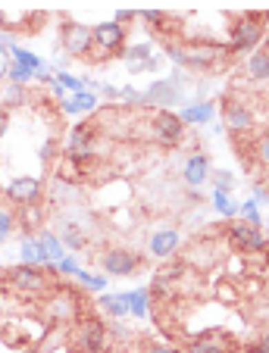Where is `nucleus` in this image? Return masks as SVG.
Here are the masks:
<instances>
[{
    "label": "nucleus",
    "instance_id": "1",
    "mask_svg": "<svg viewBox=\"0 0 269 353\" xmlns=\"http://www.w3.org/2000/svg\"><path fill=\"white\" fill-rule=\"evenodd\" d=\"M69 341H72L75 353H107L110 350V328L101 316L81 313L69 328Z\"/></svg>",
    "mask_w": 269,
    "mask_h": 353
},
{
    "label": "nucleus",
    "instance_id": "2",
    "mask_svg": "<svg viewBox=\"0 0 269 353\" xmlns=\"http://www.w3.org/2000/svg\"><path fill=\"white\" fill-rule=\"evenodd\" d=\"M266 22H269L266 13L238 16L235 26H232V32H229V44H226V50H229V54H254V47L260 44L263 34H266Z\"/></svg>",
    "mask_w": 269,
    "mask_h": 353
},
{
    "label": "nucleus",
    "instance_id": "3",
    "mask_svg": "<svg viewBox=\"0 0 269 353\" xmlns=\"http://www.w3.org/2000/svg\"><path fill=\"white\" fill-rule=\"evenodd\" d=\"M3 279H7V285L13 288L16 294H22V297H41V294H50V288H54V281H50V275L44 272V269L26 266V263L7 269Z\"/></svg>",
    "mask_w": 269,
    "mask_h": 353
},
{
    "label": "nucleus",
    "instance_id": "4",
    "mask_svg": "<svg viewBox=\"0 0 269 353\" xmlns=\"http://www.w3.org/2000/svg\"><path fill=\"white\" fill-rule=\"evenodd\" d=\"M81 307H85V300H81L79 291L66 285H54L48 294V313L54 322H69L72 325L75 319L81 316Z\"/></svg>",
    "mask_w": 269,
    "mask_h": 353
},
{
    "label": "nucleus",
    "instance_id": "5",
    "mask_svg": "<svg viewBox=\"0 0 269 353\" xmlns=\"http://www.w3.org/2000/svg\"><path fill=\"white\" fill-rule=\"evenodd\" d=\"M97 263H101V269L107 275H113V279H128V275H134L141 269V254H134L128 247H110V250H103V254L97 256Z\"/></svg>",
    "mask_w": 269,
    "mask_h": 353
},
{
    "label": "nucleus",
    "instance_id": "6",
    "mask_svg": "<svg viewBox=\"0 0 269 353\" xmlns=\"http://www.w3.org/2000/svg\"><path fill=\"white\" fill-rule=\"evenodd\" d=\"M150 138L163 147H175L185 141V122L169 110H157L150 119Z\"/></svg>",
    "mask_w": 269,
    "mask_h": 353
},
{
    "label": "nucleus",
    "instance_id": "7",
    "mask_svg": "<svg viewBox=\"0 0 269 353\" xmlns=\"http://www.w3.org/2000/svg\"><path fill=\"white\" fill-rule=\"evenodd\" d=\"M60 41H63V50H66L72 60L91 57V50H94V34H91V28L81 26V22H72V19H66V26H63V32H60Z\"/></svg>",
    "mask_w": 269,
    "mask_h": 353
},
{
    "label": "nucleus",
    "instance_id": "8",
    "mask_svg": "<svg viewBox=\"0 0 269 353\" xmlns=\"http://www.w3.org/2000/svg\"><path fill=\"white\" fill-rule=\"evenodd\" d=\"M229 50L226 44H213V41H195V44H185V66L188 69H213L219 60H226Z\"/></svg>",
    "mask_w": 269,
    "mask_h": 353
},
{
    "label": "nucleus",
    "instance_id": "9",
    "mask_svg": "<svg viewBox=\"0 0 269 353\" xmlns=\"http://www.w3.org/2000/svg\"><path fill=\"white\" fill-rule=\"evenodd\" d=\"M91 157H94V125H91V122H79V125L69 132L66 160H72V163H88Z\"/></svg>",
    "mask_w": 269,
    "mask_h": 353
},
{
    "label": "nucleus",
    "instance_id": "10",
    "mask_svg": "<svg viewBox=\"0 0 269 353\" xmlns=\"http://www.w3.org/2000/svg\"><path fill=\"white\" fill-rule=\"evenodd\" d=\"M229 241L241 254H266V247H269L266 234H263L260 228L248 225V222H235V225L229 228Z\"/></svg>",
    "mask_w": 269,
    "mask_h": 353
},
{
    "label": "nucleus",
    "instance_id": "11",
    "mask_svg": "<svg viewBox=\"0 0 269 353\" xmlns=\"http://www.w3.org/2000/svg\"><path fill=\"white\" fill-rule=\"evenodd\" d=\"M3 194H7V200L19 203V207H28V203H38L41 200L44 185H41V179H34V175H19V179L10 181Z\"/></svg>",
    "mask_w": 269,
    "mask_h": 353
},
{
    "label": "nucleus",
    "instance_id": "12",
    "mask_svg": "<svg viewBox=\"0 0 269 353\" xmlns=\"http://www.w3.org/2000/svg\"><path fill=\"white\" fill-rule=\"evenodd\" d=\"M94 34V47L101 54H119L122 44H126V28L116 26V22H101V26L91 28Z\"/></svg>",
    "mask_w": 269,
    "mask_h": 353
},
{
    "label": "nucleus",
    "instance_id": "13",
    "mask_svg": "<svg viewBox=\"0 0 269 353\" xmlns=\"http://www.w3.org/2000/svg\"><path fill=\"white\" fill-rule=\"evenodd\" d=\"M229 350H232V338L226 332H219V328L197 334L188 344V353H229Z\"/></svg>",
    "mask_w": 269,
    "mask_h": 353
},
{
    "label": "nucleus",
    "instance_id": "14",
    "mask_svg": "<svg viewBox=\"0 0 269 353\" xmlns=\"http://www.w3.org/2000/svg\"><path fill=\"white\" fill-rule=\"evenodd\" d=\"M179 244H182V234L175 232V228H160V232L150 234L148 254L157 256V260H169V256L179 250Z\"/></svg>",
    "mask_w": 269,
    "mask_h": 353
},
{
    "label": "nucleus",
    "instance_id": "15",
    "mask_svg": "<svg viewBox=\"0 0 269 353\" xmlns=\"http://www.w3.org/2000/svg\"><path fill=\"white\" fill-rule=\"evenodd\" d=\"M222 119H226V125H229L235 134H244V132L254 128V116H250V110L241 107L238 100H226V103H222Z\"/></svg>",
    "mask_w": 269,
    "mask_h": 353
},
{
    "label": "nucleus",
    "instance_id": "16",
    "mask_svg": "<svg viewBox=\"0 0 269 353\" xmlns=\"http://www.w3.org/2000/svg\"><path fill=\"white\" fill-rule=\"evenodd\" d=\"M210 157L207 154H191L188 160H185V169H182V175H185V181H188L191 188H201L203 181H210Z\"/></svg>",
    "mask_w": 269,
    "mask_h": 353
},
{
    "label": "nucleus",
    "instance_id": "17",
    "mask_svg": "<svg viewBox=\"0 0 269 353\" xmlns=\"http://www.w3.org/2000/svg\"><path fill=\"white\" fill-rule=\"evenodd\" d=\"M122 60H126V69L132 75H138V72H150V60H154V47L150 44H132L122 54Z\"/></svg>",
    "mask_w": 269,
    "mask_h": 353
},
{
    "label": "nucleus",
    "instance_id": "18",
    "mask_svg": "<svg viewBox=\"0 0 269 353\" xmlns=\"http://www.w3.org/2000/svg\"><path fill=\"white\" fill-rule=\"evenodd\" d=\"M244 72L250 81H269V47L254 50V54L244 60Z\"/></svg>",
    "mask_w": 269,
    "mask_h": 353
},
{
    "label": "nucleus",
    "instance_id": "19",
    "mask_svg": "<svg viewBox=\"0 0 269 353\" xmlns=\"http://www.w3.org/2000/svg\"><path fill=\"white\" fill-rule=\"evenodd\" d=\"M13 219L19 222L26 232H41V225H44V207H41V203H28V207H19V213H16Z\"/></svg>",
    "mask_w": 269,
    "mask_h": 353
},
{
    "label": "nucleus",
    "instance_id": "20",
    "mask_svg": "<svg viewBox=\"0 0 269 353\" xmlns=\"http://www.w3.org/2000/svg\"><path fill=\"white\" fill-rule=\"evenodd\" d=\"M97 307H101L107 316H113V319H126V316H128V300H126V294H103Z\"/></svg>",
    "mask_w": 269,
    "mask_h": 353
},
{
    "label": "nucleus",
    "instance_id": "21",
    "mask_svg": "<svg viewBox=\"0 0 269 353\" xmlns=\"http://www.w3.org/2000/svg\"><path fill=\"white\" fill-rule=\"evenodd\" d=\"M38 250H41V260H54V263L63 260V244H60V238H54L50 232L38 234Z\"/></svg>",
    "mask_w": 269,
    "mask_h": 353
},
{
    "label": "nucleus",
    "instance_id": "22",
    "mask_svg": "<svg viewBox=\"0 0 269 353\" xmlns=\"http://www.w3.org/2000/svg\"><path fill=\"white\" fill-rule=\"evenodd\" d=\"M94 107H97V97L88 91L72 94L69 100H63V113H91Z\"/></svg>",
    "mask_w": 269,
    "mask_h": 353
},
{
    "label": "nucleus",
    "instance_id": "23",
    "mask_svg": "<svg viewBox=\"0 0 269 353\" xmlns=\"http://www.w3.org/2000/svg\"><path fill=\"white\" fill-rule=\"evenodd\" d=\"M126 300H128V313L134 316V319H148V313H150V291L144 288V291H132V294H126Z\"/></svg>",
    "mask_w": 269,
    "mask_h": 353
},
{
    "label": "nucleus",
    "instance_id": "24",
    "mask_svg": "<svg viewBox=\"0 0 269 353\" xmlns=\"http://www.w3.org/2000/svg\"><path fill=\"white\" fill-rule=\"evenodd\" d=\"M210 116H213V103H195V107H185L182 113H179V119L182 122H207Z\"/></svg>",
    "mask_w": 269,
    "mask_h": 353
},
{
    "label": "nucleus",
    "instance_id": "25",
    "mask_svg": "<svg viewBox=\"0 0 269 353\" xmlns=\"http://www.w3.org/2000/svg\"><path fill=\"white\" fill-rule=\"evenodd\" d=\"M60 244L72 247V250H81V247H88V238H85V232H81L79 225H63V238H60Z\"/></svg>",
    "mask_w": 269,
    "mask_h": 353
},
{
    "label": "nucleus",
    "instance_id": "26",
    "mask_svg": "<svg viewBox=\"0 0 269 353\" xmlns=\"http://www.w3.org/2000/svg\"><path fill=\"white\" fill-rule=\"evenodd\" d=\"M22 260H26V266H38V263H44L41 260V250H38V241H32V238H22Z\"/></svg>",
    "mask_w": 269,
    "mask_h": 353
},
{
    "label": "nucleus",
    "instance_id": "27",
    "mask_svg": "<svg viewBox=\"0 0 269 353\" xmlns=\"http://www.w3.org/2000/svg\"><path fill=\"white\" fill-rule=\"evenodd\" d=\"M213 203H216V210H219L222 216H235V200L229 197V194H222V191H213Z\"/></svg>",
    "mask_w": 269,
    "mask_h": 353
},
{
    "label": "nucleus",
    "instance_id": "28",
    "mask_svg": "<svg viewBox=\"0 0 269 353\" xmlns=\"http://www.w3.org/2000/svg\"><path fill=\"white\" fill-rule=\"evenodd\" d=\"M254 154H257V163L269 169V132L257 138V144H254ZM254 154H250V157H254Z\"/></svg>",
    "mask_w": 269,
    "mask_h": 353
},
{
    "label": "nucleus",
    "instance_id": "29",
    "mask_svg": "<svg viewBox=\"0 0 269 353\" xmlns=\"http://www.w3.org/2000/svg\"><path fill=\"white\" fill-rule=\"evenodd\" d=\"M210 179L216 181V191H222V194H229L232 185H235V181H232V175L226 172V169H216V172H210Z\"/></svg>",
    "mask_w": 269,
    "mask_h": 353
},
{
    "label": "nucleus",
    "instance_id": "30",
    "mask_svg": "<svg viewBox=\"0 0 269 353\" xmlns=\"http://www.w3.org/2000/svg\"><path fill=\"white\" fill-rule=\"evenodd\" d=\"M34 75H38V72H32V69H22V66H16V63H13V69H10V79H13V85H26V81H32L34 79Z\"/></svg>",
    "mask_w": 269,
    "mask_h": 353
},
{
    "label": "nucleus",
    "instance_id": "31",
    "mask_svg": "<svg viewBox=\"0 0 269 353\" xmlns=\"http://www.w3.org/2000/svg\"><path fill=\"white\" fill-rule=\"evenodd\" d=\"M241 213H244V222H248V225H260V210H257V200H248V203H244L241 207Z\"/></svg>",
    "mask_w": 269,
    "mask_h": 353
},
{
    "label": "nucleus",
    "instance_id": "32",
    "mask_svg": "<svg viewBox=\"0 0 269 353\" xmlns=\"http://www.w3.org/2000/svg\"><path fill=\"white\" fill-rule=\"evenodd\" d=\"M13 225H16L13 213H7V210H0V241H7V238H10V232H13Z\"/></svg>",
    "mask_w": 269,
    "mask_h": 353
},
{
    "label": "nucleus",
    "instance_id": "33",
    "mask_svg": "<svg viewBox=\"0 0 269 353\" xmlns=\"http://www.w3.org/2000/svg\"><path fill=\"white\" fill-rule=\"evenodd\" d=\"M10 69H13V54L0 44V79H10Z\"/></svg>",
    "mask_w": 269,
    "mask_h": 353
},
{
    "label": "nucleus",
    "instance_id": "34",
    "mask_svg": "<svg viewBox=\"0 0 269 353\" xmlns=\"http://www.w3.org/2000/svg\"><path fill=\"white\" fill-rule=\"evenodd\" d=\"M22 100H26V94H22V88H19V85L7 88V94H3V103H7V107H19Z\"/></svg>",
    "mask_w": 269,
    "mask_h": 353
},
{
    "label": "nucleus",
    "instance_id": "35",
    "mask_svg": "<svg viewBox=\"0 0 269 353\" xmlns=\"http://www.w3.org/2000/svg\"><path fill=\"white\" fill-rule=\"evenodd\" d=\"M141 353H182L179 347H169V344H160V341H148L141 347Z\"/></svg>",
    "mask_w": 269,
    "mask_h": 353
},
{
    "label": "nucleus",
    "instance_id": "36",
    "mask_svg": "<svg viewBox=\"0 0 269 353\" xmlns=\"http://www.w3.org/2000/svg\"><path fill=\"white\" fill-rule=\"evenodd\" d=\"M38 157H41V160H44V163H50V160H54V157H57V141H54V138H50V141H44V144H41V150H38Z\"/></svg>",
    "mask_w": 269,
    "mask_h": 353
},
{
    "label": "nucleus",
    "instance_id": "37",
    "mask_svg": "<svg viewBox=\"0 0 269 353\" xmlns=\"http://www.w3.org/2000/svg\"><path fill=\"white\" fill-rule=\"evenodd\" d=\"M119 97H122V100H128V103H134V107H144V94L132 91V88H122Z\"/></svg>",
    "mask_w": 269,
    "mask_h": 353
},
{
    "label": "nucleus",
    "instance_id": "38",
    "mask_svg": "<svg viewBox=\"0 0 269 353\" xmlns=\"http://www.w3.org/2000/svg\"><path fill=\"white\" fill-rule=\"evenodd\" d=\"M134 19H138V13H132V10H119L113 22H116V26H122V28H126V26H132Z\"/></svg>",
    "mask_w": 269,
    "mask_h": 353
},
{
    "label": "nucleus",
    "instance_id": "39",
    "mask_svg": "<svg viewBox=\"0 0 269 353\" xmlns=\"http://www.w3.org/2000/svg\"><path fill=\"white\" fill-rule=\"evenodd\" d=\"M250 353H269V332H263V338L250 347Z\"/></svg>",
    "mask_w": 269,
    "mask_h": 353
},
{
    "label": "nucleus",
    "instance_id": "40",
    "mask_svg": "<svg viewBox=\"0 0 269 353\" xmlns=\"http://www.w3.org/2000/svg\"><path fill=\"white\" fill-rule=\"evenodd\" d=\"M60 272L75 275V272H79V263H75V260H69V256H63V260H60Z\"/></svg>",
    "mask_w": 269,
    "mask_h": 353
},
{
    "label": "nucleus",
    "instance_id": "41",
    "mask_svg": "<svg viewBox=\"0 0 269 353\" xmlns=\"http://www.w3.org/2000/svg\"><path fill=\"white\" fill-rule=\"evenodd\" d=\"M7 128H10V113L7 110H0V138L7 134Z\"/></svg>",
    "mask_w": 269,
    "mask_h": 353
},
{
    "label": "nucleus",
    "instance_id": "42",
    "mask_svg": "<svg viewBox=\"0 0 269 353\" xmlns=\"http://www.w3.org/2000/svg\"><path fill=\"white\" fill-rule=\"evenodd\" d=\"M97 91H101V94H107V97H119V91H116V88H110V85H103V81H101V85H97Z\"/></svg>",
    "mask_w": 269,
    "mask_h": 353
},
{
    "label": "nucleus",
    "instance_id": "43",
    "mask_svg": "<svg viewBox=\"0 0 269 353\" xmlns=\"http://www.w3.org/2000/svg\"><path fill=\"white\" fill-rule=\"evenodd\" d=\"M3 26H7V16H3V13H0V28H3Z\"/></svg>",
    "mask_w": 269,
    "mask_h": 353
},
{
    "label": "nucleus",
    "instance_id": "44",
    "mask_svg": "<svg viewBox=\"0 0 269 353\" xmlns=\"http://www.w3.org/2000/svg\"><path fill=\"white\" fill-rule=\"evenodd\" d=\"M266 228H269V222H266Z\"/></svg>",
    "mask_w": 269,
    "mask_h": 353
}]
</instances>
